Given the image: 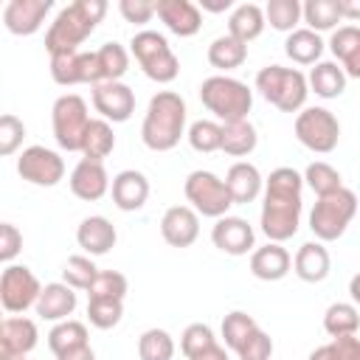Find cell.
Masks as SVG:
<instances>
[{"label":"cell","mask_w":360,"mask_h":360,"mask_svg":"<svg viewBox=\"0 0 360 360\" xmlns=\"http://www.w3.org/2000/svg\"><path fill=\"white\" fill-rule=\"evenodd\" d=\"M301 186L304 177L290 166H278L270 172L262 202V231L270 242L281 245L284 239L295 236L301 222Z\"/></svg>","instance_id":"1"},{"label":"cell","mask_w":360,"mask_h":360,"mask_svg":"<svg viewBox=\"0 0 360 360\" xmlns=\"http://www.w3.org/2000/svg\"><path fill=\"white\" fill-rule=\"evenodd\" d=\"M186 129V101L174 90H160L149 98L141 138L152 152H169L180 143Z\"/></svg>","instance_id":"2"},{"label":"cell","mask_w":360,"mask_h":360,"mask_svg":"<svg viewBox=\"0 0 360 360\" xmlns=\"http://www.w3.org/2000/svg\"><path fill=\"white\" fill-rule=\"evenodd\" d=\"M104 14H107L104 0H73L70 6H65L45 34L48 53L79 51V45L96 31Z\"/></svg>","instance_id":"3"},{"label":"cell","mask_w":360,"mask_h":360,"mask_svg":"<svg viewBox=\"0 0 360 360\" xmlns=\"http://www.w3.org/2000/svg\"><path fill=\"white\" fill-rule=\"evenodd\" d=\"M256 90L264 96V101H270L281 112H298L307 101L309 84H307V76L295 68L267 65L256 73Z\"/></svg>","instance_id":"4"},{"label":"cell","mask_w":360,"mask_h":360,"mask_svg":"<svg viewBox=\"0 0 360 360\" xmlns=\"http://www.w3.org/2000/svg\"><path fill=\"white\" fill-rule=\"evenodd\" d=\"M200 101L208 107V112H214L222 124H228V121L248 118V112L253 107V93L239 79L211 76L200 84Z\"/></svg>","instance_id":"5"},{"label":"cell","mask_w":360,"mask_h":360,"mask_svg":"<svg viewBox=\"0 0 360 360\" xmlns=\"http://www.w3.org/2000/svg\"><path fill=\"white\" fill-rule=\"evenodd\" d=\"M357 214V197L352 188H338L326 197H318L309 214V231L318 242H335L346 233L352 217Z\"/></svg>","instance_id":"6"},{"label":"cell","mask_w":360,"mask_h":360,"mask_svg":"<svg viewBox=\"0 0 360 360\" xmlns=\"http://www.w3.org/2000/svg\"><path fill=\"white\" fill-rule=\"evenodd\" d=\"M129 51H132L135 62L141 65V70H143L152 82L169 84V82L177 79L180 62H177V56H174V51L169 48V42H166L163 34L149 31V28H146V31H138V34L132 37V42H129Z\"/></svg>","instance_id":"7"},{"label":"cell","mask_w":360,"mask_h":360,"mask_svg":"<svg viewBox=\"0 0 360 360\" xmlns=\"http://www.w3.org/2000/svg\"><path fill=\"white\" fill-rule=\"evenodd\" d=\"M90 112H87V104L82 96L76 93H65L53 101V110H51V124H53V138L62 149L68 152H82V141H84V132L90 127Z\"/></svg>","instance_id":"8"},{"label":"cell","mask_w":360,"mask_h":360,"mask_svg":"<svg viewBox=\"0 0 360 360\" xmlns=\"http://www.w3.org/2000/svg\"><path fill=\"white\" fill-rule=\"evenodd\" d=\"M183 191H186V200L194 205V211L202 214V217H214V219H219V217H225L228 208L233 205L225 180L217 177L214 172H205V169L191 172V174L186 177Z\"/></svg>","instance_id":"9"},{"label":"cell","mask_w":360,"mask_h":360,"mask_svg":"<svg viewBox=\"0 0 360 360\" xmlns=\"http://www.w3.org/2000/svg\"><path fill=\"white\" fill-rule=\"evenodd\" d=\"M295 138L307 149H312L318 155H326L338 146L340 124L326 107H304L295 115Z\"/></svg>","instance_id":"10"},{"label":"cell","mask_w":360,"mask_h":360,"mask_svg":"<svg viewBox=\"0 0 360 360\" xmlns=\"http://www.w3.org/2000/svg\"><path fill=\"white\" fill-rule=\"evenodd\" d=\"M42 292V284L37 281V276L22 267V264H8L0 276V304L6 312L17 315L25 312L28 307H37Z\"/></svg>","instance_id":"11"},{"label":"cell","mask_w":360,"mask_h":360,"mask_svg":"<svg viewBox=\"0 0 360 360\" xmlns=\"http://www.w3.org/2000/svg\"><path fill=\"white\" fill-rule=\"evenodd\" d=\"M51 76L62 87H73V84H93L96 87V84H101L96 51H62V53H51Z\"/></svg>","instance_id":"12"},{"label":"cell","mask_w":360,"mask_h":360,"mask_svg":"<svg viewBox=\"0 0 360 360\" xmlns=\"http://www.w3.org/2000/svg\"><path fill=\"white\" fill-rule=\"evenodd\" d=\"M17 172L22 180L34 183V186H56L65 177V160L45 146H28L22 149V155L17 158Z\"/></svg>","instance_id":"13"},{"label":"cell","mask_w":360,"mask_h":360,"mask_svg":"<svg viewBox=\"0 0 360 360\" xmlns=\"http://www.w3.org/2000/svg\"><path fill=\"white\" fill-rule=\"evenodd\" d=\"M93 107L104 121L121 124L135 112V93L124 82H101L93 87Z\"/></svg>","instance_id":"14"},{"label":"cell","mask_w":360,"mask_h":360,"mask_svg":"<svg viewBox=\"0 0 360 360\" xmlns=\"http://www.w3.org/2000/svg\"><path fill=\"white\" fill-rule=\"evenodd\" d=\"M53 0H8L3 8V25L17 37H31L42 28Z\"/></svg>","instance_id":"15"},{"label":"cell","mask_w":360,"mask_h":360,"mask_svg":"<svg viewBox=\"0 0 360 360\" xmlns=\"http://www.w3.org/2000/svg\"><path fill=\"white\" fill-rule=\"evenodd\" d=\"M253 239H256V233H253V228H250V222L248 219H242V217H219L217 222H214V228H211V242H214V248H219L222 253H228V256H245L250 248H253Z\"/></svg>","instance_id":"16"},{"label":"cell","mask_w":360,"mask_h":360,"mask_svg":"<svg viewBox=\"0 0 360 360\" xmlns=\"http://www.w3.org/2000/svg\"><path fill=\"white\" fill-rule=\"evenodd\" d=\"M70 191L79 197V200H84V202H96V200H101L107 191H110V177H107V169H104V163L101 160H90V158H82L76 166H73V172H70Z\"/></svg>","instance_id":"17"},{"label":"cell","mask_w":360,"mask_h":360,"mask_svg":"<svg viewBox=\"0 0 360 360\" xmlns=\"http://www.w3.org/2000/svg\"><path fill=\"white\" fill-rule=\"evenodd\" d=\"M37 323L20 315H8L0 323V360L25 357L37 346Z\"/></svg>","instance_id":"18"},{"label":"cell","mask_w":360,"mask_h":360,"mask_svg":"<svg viewBox=\"0 0 360 360\" xmlns=\"http://www.w3.org/2000/svg\"><path fill=\"white\" fill-rule=\"evenodd\" d=\"M160 233L172 248H188L200 236V217L188 205H172L160 219Z\"/></svg>","instance_id":"19"},{"label":"cell","mask_w":360,"mask_h":360,"mask_svg":"<svg viewBox=\"0 0 360 360\" xmlns=\"http://www.w3.org/2000/svg\"><path fill=\"white\" fill-rule=\"evenodd\" d=\"M158 17L177 37H194L202 28L200 6L191 0H158Z\"/></svg>","instance_id":"20"},{"label":"cell","mask_w":360,"mask_h":360,"mask_svg":"<svg viewBox=\"0 0 360 360\" xmlns=\"http://www.w3.org/2000/svg\"><path fill=\"white\" fill-rule=\"evenodd\" d=\"M110 194H112L115 208H121V211H138L146 202V197H149V180H146V174H141L135 169H124V172H118L112 177Z\"/></svg>","instance_id":"21"},{"label":"cell","mask_w":360,"mask_h":360,"mask_svg":"<svg viewBox=\"0 0 360 360\" xmlns=\"http://www.w3.org/2000/svg\"><path fill=\"white\" fill-rule=\"evenodd\" d=\"M115 225L107 217H84L79 231H76V242L79 248H84L90 256H104L115 248Z\"/></svg>","instance_id":"22"},{"label":"cell","mask_w":360,"mask_h":360,"mask_svg":"<svg viewBox=\"0 0 360 360\" xmlns=\"http://www.w3.org/2000/svg\"><path fill=\"white\" fill-rule=\"evenodd\" d=\"M292 267H295V276L307 284H318L329 276V267H332V259H329V250L323 248V242H304L292 259Z\"/></svg>","instance_id":"23"},{"label":"cell","mask_w":360,"mask_h":360,"mask_svg":"<svg viewBox=\"0 0 360 360\" xmlns=\"http://www.w3.org/2000/svg\"><path fill=\"white\" fill-rule=\"evenodd\" d=\"M290 253L278 242H267L264 248H256L250 256V273L262 281H278L290 273Z\"/></svg>","instance_id":"24"},{"label":"cell","mask_w":360,"mask_h":360,"mask_svg":"<svg viewBox=\"0 0 360 360\" xmlns=\"http://www.w3.org/2000/svg\"><path fill=\"white\" fill-rule=\"evenodd\" d=\"M76 309V292L65 281L45 284L37 301V315L42 321H68V315Z\"/></svg>","instance_id":"25"},{"label":"cell","mask_w":360,"mask_h":360,"mask_svg":"<svg viewBox=\"0 0 360 360\" xmlns=\"http://www.w3.org/2000/svg\"><path fill=\"white\" fill-rule=\"evenodd\" d=\"M262 174H259V169L253 166V163H248V160H239V163H233L231 169H228V174H225V186H228V191H231V200H233V205L239 202V205H245V202H253L259 194H262Z\"/></svg>","instance_id":"26"},{"label":"cell","mask_w":360,"mask_h":360,"mask_svg":"<svg viewBox=\"0 0 360 360\" xmlns=\"http://www.w3.org/2000/svg\"><path fill=\"white\" fill-rule=\"evenodd\" d=\"M329 51L343 65V73L352 79H360V28L357 25H340L335 28L329 39Z\"/></svg>","instance_id":"27"},{"label":"cell","mask_w":360,"mask_h":360,"mask_svg":"<svg viewBox=\"0 0 360 360\" xmlns=\"http://www.w3.org/2000/svg\"><path fill=\"white\" fill-rule=\"evenodd\" d=\"M264 25H267L264 8L256 6V3H242V6H236V8L231 11V17H228V34H231L233 39L245 42V45H248L250 39H256V37L264 31Z\"/></svg>","instance_id":"28"},{"label":"cell","mask_w":360,"mask_h":360,"mask_svg":"<svg viewBox=\"0 0 360 360\" xmlns=\"http://www.w3.org/2000/svg\"><path fill=\"white\" fill-rule=\"evenodd\" d=\"M256 141H259L256 127H253L248 118L222 124V152H225V155H231V158H245V155H250V152L256 149Z\"/></svg>","instance_id":"29"},{"label":"cell","mask_w":360,"mask_h":360,"mask_svg":"<svg viewBox=\"0 0 360 360\" xmlns=\"http://www.w3.org/2000/svg\"><path fill=\"white\" fill-rule=\"evenodd\" d=\"M307 84L321 98H338L346 90V73L338 62H318L307 79Z\"/></svg>","instance_id":"30"},{"label":"cell","mask_w":360,"mask_h":360,"mask_svg":"<svg viewBox=\"0 0 360 360\" xmlns=\"http://www.w3.org/2000/svg\"><path fill=\"white\" fill-rule=\"evenodd\" d=\"M284 51H287V56H290L292 62H298V65H315V62L321 59V53H323V39H321L315 31H309V28H295V31L287 37Z\"/></svg>","instance_id":"31"},{"label":"cell","mask_w":360,"mask_h":360,"mask_svg":"<svg viewBox=\"0 0 360 360\" xmlns=\"http://www.w3.org/2000/svg\"><path fill=\"white\" fill-rule=\"evenodd\" d=\"M248 59V45L233 39L231 34H222L217 37L211 45H208V62L217 68V70H233L239 68L242 62Z\"/></svg>","instance_id":"32"},{"label":"cell","mask_w":360,"mask_h":360,"mask_svg":"<svg viewBox=\"0 0 360 360\" xmlns=\"http://www.w3.org/2000/svg\"><path fill=\"white\" fill-rule=\"evenodd\" d=\"M115 149V135H112V127L110 121L104 118H93L87 132H84V141H82V155L90 158V160H101Z\"/></svg>","instance_id":"33"},{"label":"cell","mask_w":360,"mask_h":360,"mask_svg":"<svg viewBox=\"0 0 360 360\" xmlns=\"http://www.w3.org/2000/svg\"><path fill=\"white\" fill-rule=\"evenodd\" d=\"M90 335H87V326L82 323V321H59L51 332H48V346H51V352L53 354H62V352H68V349H76V346H87L90 340H87Z\"/></svg>","instance_id":"34"},{"label":"cell","mask_w":360,"mask_h":360,"mask_svg":"<svg viewBox=\"0 0 360 360\" xmlns=\"http://www.w3.org/2000/svg\"><path fill=\"white\" fill-rule=\"evenodd\" d=\"M343 20L338 0H307L304 3V22L309 31H332Z\"/></svg>","instance_id":"35"},{"label":"cell","mask_w":360,"mask_h":360,"mask_svg":"<svg viewBox=\"0 0 360 360\" xmlns=\"http://www.w3.org/2000/svg\"><path fill=\"white\" fill-rule=\"evenodd\" d=\"M96 59H98L101 82H121V76L129 70V53L118 42H104L96 51Z\"/></svg>","instance_id":"36"},{"label":"cell","mask_w":360,"mask_h":360,"mask_svg":"<svg viewBox=\"0 0 360 360\" xmlns=\"http://www.w3.org/2000/svg\"><path fill=\"white\" fill-rule=\"evenodd\" d=\"M259 329V323L248 315V312H228L225 318H222V338H225V346L228 349H233L236 354L242 352V346L253 338V332Z\"/></svg>","instance_id":"37"},{"label":"cell","mask_w":360,"mask_h":360,"mask_svg":"<svg viewBox=\"0 0 360 360\" xmlns=\"http://www.w3.org/2000/svg\"><path fill=\"white\" fill-rule=\"evenodd\" d=\"M360 326V312L354 304H332L323 315V329L332 335V338H340V335H354Z\"/></svg>","instance_id":"38"},{"label":"cell","mask_w":360,"mask_h":360,"mask_svg":"<svg viewBox=\"0 0 360 360\" xmlns=\"http://www.w3.org/2000/svg\"><path fill=\"white\" fill-rule=\"evenodd\" d=\"M304 17V6L298 0H270L264 6V20L276 28V31H295V25Z\"/></svg>","instance_id":"39"},{"label":"cell","mask_w":360,"mask_h":360,"mask_svg":"<svg viewBox=\"0 0 360 360\" xmlns=\"http://www.w3.org/2000/svg\"><path fill=\"white\" fill-rule=\"evenodd\" d=\"M304 183H307L318 197H326V194H332V191L343 188L340 172H338L335 166L323 163V160H315V163H309V166H307V172H304Z\"/></svg>","instance_id":"40"},{"label":"cell","mask_w":360,"mask_h":360,"mask_svg":"<svg viewBox=\"0 0 360 360\" xmlns=\"http://www.w3.org/2000/svg\"><path fill=\"white\" fill-rule=\"evenodd\" d=\"M138 357L141 360H172L174 357V340L166 329H146L138 340Z\"/></svg>","instance_id":"41"},{"label":"cell","mask_w":360,"mask_h":360,"mask_svg":"<svg viewBox=\"0 0 360 360\" xmlns=\"http://www.w3.org/2000/svg\"><path fill=\"white\" fill-rule=\"evenodd\" d=\"M188 143H191V149H197L202 155H211V152L222 149V124L205 121V118L194 121L188 127Z\"/></svg>","instance_id":"42"},{"label":"cell","mask_w":360,"mask_h":360,"mask_svg":"<svg viewBox=\"0 0 360 360\" xmlns=\"http://www.w3.org/2000/svg\"><path fill=\"white\" fill-rule=\"evenodd\" d=\"M124 315V301L118 298H90L87 301V318L96 329H112Z\"/></svg>","instance_id":"43"},{"label":"cell","mask_w":360,"mask_h":360,"mask_svg":"<svg viewBox=\"0 0 360 360\" xmlns=\"http://www.w3.org/2000/svg\"><path fill=\"white\" fill-rule=\"evenodd\" d=\"M96 276H98V267L87 256H70L65 262V270H62L65 284L73 287V290H90V284L96 281Z\"/></svg>","instance_id":"44"},{"label":"cell","mask_w":360,"mask_h":360,"mask_svg":"<svg viewBox=\"0 0 360 360\" xmlns=\"http://www.w3.org/2000/svg\"><path fill=\"white\" fill-rule=\"evenodd\" d=\"M211 346H217V338H214V332H211L208 323H188L183 329V335H180V352L188 360L197 357V354H202Z\"/></svg>","instance_id":"45"},{"label":"cell","mask_w":360,"mask_h":360,"mask_svg":"<svg viewBox=\"0 0 360 360\" xmlns=\"http://www.w3.org/2000/svg\"><path fill=\"white\" fill-rule=\"evenodd\" d=\"M127 287L129 284H127V276L124 273H118V270H98L96 281L87 290V295L90 298H118V301H124Z\"/></svg>","instance_id":"46"},{"label":"cell","mask_w":360,"mask_h":360,"mask_svg":"<svg viewBox=\"0 0 360 360\" xmlns=\"http://www.w3.org/2000/svg\"><path fill=\"white\" fill-rule=\"evenodd\" d=\"M22 138H25V124H22L17 115L6 112V115L0 118V155H3V158L14 155V152L20 149V143H22Z\"/></svg>","instance_id":"47"},{"label":"cell","mask_w":360,"mask_h":360,"mask_svg":"<svg viewBox=\"0 0 360 360\" xmlns=\"http://www.w3.org/2000/svg\"><path fill=\"white\" fill-rule=\"evenodd\" d=\"M118 8L124 14V20L135 22V25H143L158 14V3H152V0H121Z\"/></svg>","instance_id":"48"},{"label":"cell","mask_w":360,"mask_h":360,"mask_svg":"<svg viewBox=\"0 0 360 360\" xmlns=\"http://www.w3.org/2000/svg\"><path fill=\"white\" fill-rule=\"evenodd\" d=\"M270 354H273V340H270V335L262 332V329H256L253 338L242 346L239 360H270Z\"/></svg>","instance_id":"49"},{"label":"cell","mask_w":360,"mask_h":360,"mask_svg":"<svg viewBox=\"0 0 360 360\" xmlns=\"http://www.w3.org/2000/svg\"><path fill=\"white\" fill-rule=\"evenodd\" d=\"M22 248V233L17 231V225L11 222H3L0 225V259L3 262H11Z\"/></svg>","instance_id":"50"},{"label":"cell","mask_w":360,"mask_h":360,"mask_svg":"<svg viewBox=\"0 0 360 360\" xmlns=\"http://www.w3.org/2000/svg\"><path fill=\"white\" fill-rule=\"evenodd\" d=\"M332 349H335L338 360H357L360 357V338H354V335L332 338Z\"/></svg>","instance_id":"51"},{"label":"cell","mask_w":360,"mask_h":360,"mask_svg":"<svg viewBox=\"0 0 360 360\" xmlns=\"http://www.w3.org/2000/svg\"><path fill=\"white\" fill-rule=\"evenodd\" d=\"M56 360H96V352L87 346H76V349H68L62 354H56Z\"/></svg>","instance_id":"52"},{"label":"cell","mask_w":360,"mask_h":360,"mask_svg":"<svg viewBox=\"0 0 360 360\" xmlns=\"http://www.w3.org/2000/svg\"><path fill=\"white\" fill-rule=\"evenodd\" d=\"M343 20H360V0H338Z\"/></svg>","instance_id":"53"},{"label":"cell","mask_w":360,"mask_h":360,"mask_svg":"<svg viewBox=\"0 0 360 360\" xmlns=\"http://www.w3.org/2000/svg\"><path fill=\"white\" fill-rule=\"evenodd\" d=\"M231 6H233L231 0H200V8H202V11H214V14L228 11Z\"/></svg>","instance_id":"54"},{"label":"cell","mask_w":360,"mask_h":360,"mask_svg":"<svg viewBox=\"0 0 360 360\" xmlns=\"http://www.w3.org/2000/svg\"><path fill=\"white\" fill-rule=\"evenodd\" d=\"M191 360H228V352L217 343V346H211V349H205L202 354H197V357H191Z\"/></svg>","instance_id":"55"},{"label":"cell","mask_w":360,"mask_h":360,"mask_svg":"<svg viewBox=\"0 0 360 360\" xmlns=\"http://www.w3.org/2000/svg\"><path fill=\"white\" fill-rule=\"evenodd\" d=\"M309 360H338V354H335V349H332V343H326V346H321V349H315V352L309 354Z\"/></svg>","instance_id":"56"},{"label":"cell","mask_w":360,"mask_h":360,"mask_svg":"<svg viewBox=\"0 0 360 360\" xmlns=\"http://www.w3.org/2000/svg\"><path fill=\"white\" fill-rule=\"evenodd\" d=\"M349 295H352L354 304H360V273L352 276V281H349Z\"/></svg>","instance_id":"57"},{"label":"cell","mask_w":360,"mask_h":360,"mask_svg":"<svg viewBox=\"0 0 360 360\" xmlns=\"http://www.w3.org/2000/svg\"><path fill=\"white\" fill-rule=\"evenodd\" d=\"M14 360H25V357H14Z\"/></svg>","instance_id":"58"},{"label":"cell","mask_w":360,"mask_h":360,"mask_svg":"<svg viewBox=\"0 0 360 360\" xmlns=\"http://www.w3.org/2000/svg\"><path fill=\"white\" fill-rule=\"evenodd\" d=\"M357 360H360V357H357Z\"/></svg>","instance_id":"59"}]
</instances>
